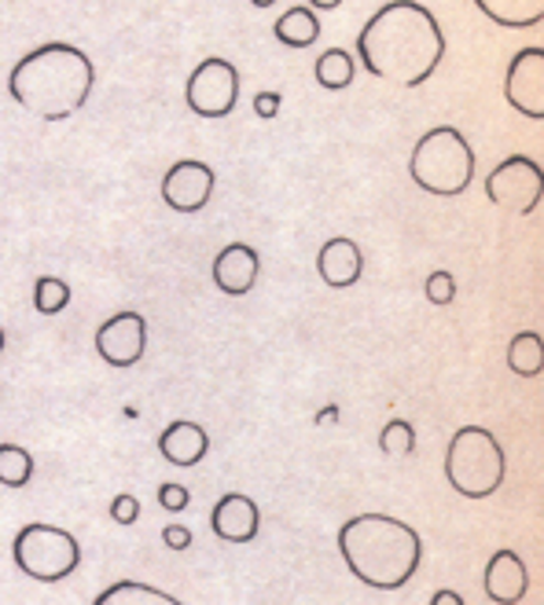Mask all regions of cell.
Listing matches in <instances>:
<instances>
[{
  "mask_svg": "<svg viewBox=\"0 0 544 605\" xmlns=\"http://www.w3.org/2000/svg\"><path fill=\"white\" fill-rule=\"evenodd\" d=\"M504 99L511 110L526 114L530 121L544 118V52L522 48L511 55L504 74Z\"/></svg>",
  "mask_w": 544,
  "mask_h": 605,
  "instance_id": "8fae6325",
  "label": "cell"
},
{
  "mask_svg": "<svg viewBox=\"0 0 544 605\" xmlns=\"http://www.w3.org/2000/svg\"><path fill=\"white\" fill-rule=\"evenodd\" d=\"M313 74H317V85L331 88V92H339V88L353 85V55L346 48H328L324 55H317V63H313Z\"/></svg>",
  "mask_w": 544,
  "mask_h": 605,
  "instance_id": "44dd1931",
  "label": "cell"
},
{
  "mask_svg": "<svg viewBox=\"0 0 544 605\" xmlns=\"http://www.w3.org/2000/svg\"><path fill=\"white\" fill-rule=\"evenodd\" d=\"M184 103L199 118H228L239 103V70L225 55L203 59L184 85Z\"/></svg>",
  "mask_w": 544,
  "mask_h": 605,
  "instance_id": "52a82bcc",
  "label": "cell"
},
{
  "mask_svg": "<svg viewBox=\"0 0 544 605\" xmlns=\"http://www.w3.org/2000/svg\"><path fill=\"white\" fill-rule=\"evenodd\" d=\"M93 605H184L173 598L170 591L155 587V583H140V580H118L107 591L96 594Z\"/></svg>",
  "mask_w": 544,
  "mask_h": 605,
  "instance_id": "ac0fdd59",
  "label": "cell"
},
{
  "mask_svg": "<svg viewBox=\"0 0 544 605\" xmlns=\"http://www.w3.org/2000/svg\"><path fill=\"white\" fill-rule=\"evenodd\" d=\"M482 587L489 594V602L497 605H519L526 598L530 591V572H526V561H522L515 550H497L489 558V565L482 572Z\"/></svg>",
  "mask_w": 544,
  "mask_h": 605,
  "instance_id": "4fadbf2b",
  "label": "cell"
},
{
  "mask_svg": "<svg viewBox=\"0 0 544 605\" xmlns=\"http://www.w3.org/2000/svg\"><path fill=\"white\" fill-rule=\"evenodd\" d=\"M188 503H192L188 484H177V481L159 484V506H162V510H166V514H181V510H188Z\"/></svg>",
  "mask_w": 544,
  "mask_h": 605,
  "instance_id": "484cf974",
  "label": "cell"
},
{
  "mask_svg": "<svg viewBox=\"0 0 544 605\" xmlns=\"http://www.w3.org/2000/svg\"><path fill=\"white\" fill-rule=\"evenodd\" d=\"M431 605H464V598L456 591H449V587H442V591H434L431 594Z\"/></svg>",
  "mask_w": 544,
  "mask_h": 605,
  "instance_id": "f546056e",
  "label": "cell"
},
{
  "mask_svg": "<svg viewBox=\"0 0 544 605\" xmlns=\"http://www.w3.org/2000/svg\"><path fill=\"white\" fill-rule=\"evenodd\" d=\"M250 4H254V8H272L276 0H250Z\"/></svg>",
  "mask_w": 544,
  "mask_h": 605,
  "instance_id": "1f68e13d",
  "label": "cell"
},
{
  "mask_svg": "<svg viewBox=\"0 0 544 605\" xmlns=\"http://www.w3.org/2000/svg\"><path fill=\"white\" fill-rule=\"evenodd\" d=\"M206 451H210V437H206V429L199 422H192V418H177V422H170L159 437V455L181 470L203 462Z\"/></svg>",
  "mask_w": 544,
  "mask_h": 605,
  "instance_id": "2e32d148",
  "label": "cell"
},
{
  "mask_svg": "<svg viewBox=\"0 0 544 605\" xmlns=\"http://www.w3.org/2000/svg\"><path fill=\"white\" fill-rule=\"evenodd\" d=\"M317 275L331 290H346V286L361 283L365 275V253L353 239L335 235L317 250Z\"/></svg>",
  "mask_w": 544,
  "mask_h": 605,
  "instance_id": "9a60e30c",
  "label": "cell"
},
{
  "mask_svg": "<svg viewBox=\"0 0 544 605\" xmlns=\"http://www.w3.org/2000/svg\"><path fill=\"white\" fill-rule=\"evenodd\" d=\"M30 477H34V455L23 444H0V484L26 488Z\"/></svg>",
  "mask_w": 544,
  "mask_h": 605,
  "instance_id": "7402d4cb",
  "label": "cell"
},
{
  "mask_svg": "<svg viewBox=\"0 0 544 605\" xmlns=\"http://www.w3.org/2000/svg\"><path fill=\"white\" fill-rule=\"evenodd\" d=\"M70 305V286L67 279H56V275H41L34 286V308L41 316H59L63 308Z\"/></svg>",
  "mask_w": 544,
  "mask_h": 605,
  "instance_id": "603a6c76",
  "label": "cell"
},
{
  "mask_svg": "<svg viewBox=\"0 0 544 605\" xmlns=\"http://www.w3.org/2000/svg\"><path fill=\"white\" fill-rule=\"evenodd\" d=\"M4 345H8V338H4V327H0V352H4Z\"/></svg>",
  "mask_w": 544,
  "mask_h": 605,
  "instance_id": "d6a6232c",
  "label": "cell"
},
{
  "mask_svg": "<svg viewBox=\"0 0 544 605\" xmlns=\"http://www.w3.org/2000/svg\"><path fill=\"white\" fill-rule=\"evenodd\" d=\"M423 294H427V301L431 305H438V308H449L456 301V279H453V272H431L427 275V283H423Z\"/></svg>",
  "mask_w": 544,
  "mask_h": 605,
  "instance_id": "d4e9b609",
  "label": "cell"
},
{
  "mask_svg": "<svg viewBox=\"0 0 544 605\" xmlns=\"http://www.w3.org/2000/svg\"><path fill=\"white\" fill-rule=\"evenodd\" d=\"M508 459L486 426H460L445 448V481L464 499H489L504 484Z\"/></svg>",
  "mask_w": 544,
  "mask_h": 605,
  "instance_id": "5b68a950",
  "label": "cell"
},
{
  "mask_svg": "<svg viewBox=\"0 0 544 605\" xmlns=\"http://www.w3.org/2000/svg\"><path fill=\"white\" fill-rule=\"evenodd\" d=\"M475 8L504 30H533L544 19V0H475Z\"/></svg>",
  "mask_w": 544,
  "mask_h": 605,
  "instance_id": "e0dca14e",
  "label": "cell"
},
{
  "mask_svg": "<svg viewBox=\"0 0 544 605\" xmlns=\"http://www.w3.org/2000/svg\"><path fill=\"white\" fill-rule=\"evenodd\" d=\"M342 0H309L306 8H313V11H331V8H339Z\"/></svg>",
  "mask_w": 544,
  "mask_h": 605,
  "instance_id": "4dcf8cb0",
  "label": "cell"
},
{
  "mask_svg": "<svg viewBox=\"0 0 544 605\" xmlns=\"http://www.w3.org/2000/svg\"><path fill=\"white\" fill-rule=\"evenodd\" d=\"M210 528L221 543H250L261 528V510L247 492H228L214 503Z\"/></svg>",
  "mask_w": 544,
  "mask_h": 605,
  "instance_id": "7c38bea8",
  "label": "cell"
},
{
  "mask_svg": "<svg viewBox=\"0 0 544 605\" xmlns=\"http://www.w3.org/2000/svg\"><path fill=\"white\" fill-rule=\"evenodd\" d=\"M508 367L519 374V378H537L544 367V341L537 330H522V334L511 338L508 345Z\"/></svg>",
  "mask_w": 544,
  "mask_h": 605,
  "instance_id": "ffe728a7",
  "label": "cell"
},
{
  "mask_svg": "<svg viewBox=\"0 0 544 605\" xmlns=\"http://www.w3.org/2000/svg\"><path fill=\"white\" fill-rule=\"evenodd\" d=\"M409 173L420 191L438 195V198H456L475 180V151L460 129L438 125L423 132L420 143L412 147Z\"/></svg>",
  "mask_w": 544,
  "mask_h": 605,
  "instance_id": "277c9868",
  "label": "cell"
},
{
  "mask_svg": "<svg viewBox=\"0 0 544 605\" xmlns=\"http://www.w3.org/2000/svg\"><path fill=\"white\" fill-rule=\"evenodd\" d=\"M96 66L78 44L48 41L26 52L8 74V96L41 121H67L89 103Z\"/></svg>",
  "mask_w": 544,
  "mask_h": 605,
  "instance_id": "7a4b0ae2",
  "label": "cell"
},
{
  "mask_svg": "<svg viewBox=\"0 0 544 605\" xmlns=\"http://www.w3.org/2000/svg\"><path fill=\"white\" fill-rule=\"evenodd\" d=\"M261 272L258 250L247 242H228V246L214 257V283L217 290H225L228 297H243L254 290Z\"/></svg>",
  "mask_w": 544,
  "mask_h": 605,
  "instance_id": "5bb4252c",
  "label": "cell"
},
{
  "mask_svg": "<svg viewBox=\"0 0 544 605\" xmlns=\"http://www.w3.org/2000/svg\"><path fill=\"white\" fill-rule=\"evenodd\" d=\"M217 173L199 158H181L173 162L166 176H162V202L177 213H199L214 198Z\"/></svg>",
  "mask_w": 544,
  "mask_h": 605,
  "instance_id": "30bf717a",
  "label": "cell"
},
{
  "mask_svg": "<svg viewBox=\"0 0 544 605\" xmlns=\"http://www.w3.org/2000/svg\"><path fill=\"white\" fill-rule=\"evenodd\" d=\"M111 517L118 525H137L140 521V499L129 492H118L111 499Z\"/></svg>",
  "mask_w": 544,
  "mask_h": 605,
  "instance_id": "4316f807",
  "label": "cell"
},
{
  "mask_svg": "<svg viewBox=\"0 0 544 605\" xmlns=\"http://www.w3.org/2000/svg\"><path fill=\"white\" fill-rule=\"evenodd\" d=\"M280 107H284V96H280V92H258L254 96V114L258 118H276L280 114Z\"/></svg>",
  "mask_w": 544,
  "mask_h": 605,
  "instance_id": "f1b7e54d",
  "label": "cell"
},
{
  "mask_svg": "<svg viewBox=\"0 0 544 605\" xmlns=\"http://www.w3.org/2000/svg\"><path fill=\"white\" fill-rule=\"evenodd\" d=\"M339 554L365 587L398 591L420 572L423 539L401 517L357 514L339 528Z\"/></svg>",
  "mask_w": 544,
  "mask_h": 605,
  "instance_id": "3957f363",
  "label": "cell"
},
{
  "mask_svg": "<svg viewBox=\"0 0 544 605\" xmlns=\"http://www.w3.org/2000/svg\"><path fill=\"white\" fill-rule=\"evenodd\" d=\"M541 191H544V173L526 154H511V158H504L486 176L489 202L519 217H530L541 206Z\"/></svg>",
  "mask_w": 544,
  "mask_h": 605,
  "instance_id": "ba28073f",
  "label": "cell"
},
{
  "mask_svg": "<svg viewBox=\"0 0 544 605\" xmlns=\"http://www.w3.org/2000/svg\"><path fill=\"white\" fill-rule=\"evenodd\" d=\"M379 451L383 455H412L416 451V426L405 422V418H394V422L383 426V433H379Z\"/></svg>",
  "mask_w": 544,
  "mask_h": 605,
  "instance_id": "cb8c5ba5",
  "label": "cell"
},
{
  "mask_svg": "<svg viewBox=\"0 0 544 605\" xmlns=\"http://www.w3.org/2000/svg\"><path fill=\"white\" fill-rule=\"evenodd\" d=\"M162 543L170 550H188L192 547V528L188 525H166L162 528Z\"/></svg>",
  "mask_w": 544,
  "mask_h": 605,
  "instance_id": "83f0119b",
  "label": "cell"
},
{
  "mask_svg": "<svg viewBox=\"0 0 544 605\" xmlns=\"http://www.w3.org/2000/svg\"><path fill=\"white\" fill-rule=\"evenodd\" d=\"M357 55L379 81L420 88L442 66L445 33L420 0H390L357 33Z\"/></svg>",
  "mask_w": 544,
  "mask_h": 605,
  "instance_id": "6da1fadb",
  "label": "cell"
},
{
  "mask_svg": "<svg viewBox=\"0 0 544 605\" xmlns=\"http://www.w3.org/2000/svg\"><path fill=\"white\" fill-rule=\"evenodd\" d=\"M272 33H276V41L284 44V48H309V44H317L320 37V19L313 8H291L284 11V15L276 19V26H272Z\"/></svg>",
  "mask_w": 544,
  "mask_h": 605,
  "instance_id": "d6986e66",
  "label": "cell"
},
{
  "mask_svg": "<svg viewBox=\"0 0 544 605\" xmlns=\"http://www.w3.org/2000/svg\"><path fill=\"white\" fill-rule=\"evenodd\" d=\"M12 561L19 572H26L37 583H59L81 565V543L78 536L59 525L30 521L12 539Z\"/></svg>",
  "mask_w": 544,
  "mask_h": 605,
  "instance_id": "8992f818",
  "label": "cell"
},
{
  "mask_svg": "<svg viewBox=\"0 0 544 605\" xmlns=\"http://www.w3.org/2000/svg\"><path fill=\"white\" fill-rule=\"evenodd\" d=\"M96 352L107 367H137L148 352V319L126 308L96 327Z\"/></svg>",
  "mask_w": 544,
  "mask_h": 605,
  "instance_id": "9c48e42d",
  "label": "cell"
}]
</instances>
